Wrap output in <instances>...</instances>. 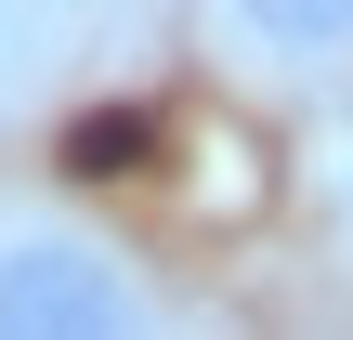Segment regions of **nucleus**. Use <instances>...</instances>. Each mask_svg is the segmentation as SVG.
I'll list each match as a JSON object with an SVG mask.
<instances>
[{
	"mask_svg": "<svg viewBox=\"0 0 353 340\" xmlns=\"http://www.w3.org/2000/svg\"><path fill=\"white\" fill-rule=\"evenodd\" d=\"M0 328H26V340H105V328H144V288H131L105 249L26 236V249H0Z\"/></svg>",
	"mask_w": 353,
	"mask_h": 340,
	"instance_id": "nucleus-1",
	"label": "nucleus"
},
{
	"mask_svg": "<svg viewBox=\"0 0 353 340\" xmlns=\"http://www.w3.org/2000/svg\"><path fill=\"white\" fill-rule=\"evenodd\" d=\"M223 26H236L249 52H275V66H327V52H353V0H223Z\"/></svg>",
	"mask_w": 353,
	"mask_h": 340,
	"instance_id": "nucleus-2",
	"label": "nucleus"
},
{
	"mask_svg": "<svg viewBox=\"0 0 353 340\" xmlns=\"http://www.w3.org/2000/svg\"><path fill=\"white\" fill-rule=\"evenodd\" d=\"M144 157H157V118H144V105H92V118L65 131V170H79V183H118V170H144Z\"/></svg>",
	"mask_w": 353,
	"mask_h": 340,
	"instance_id": "nucleus-3",
	"label": "nucleus"
}]
</instances>
